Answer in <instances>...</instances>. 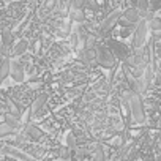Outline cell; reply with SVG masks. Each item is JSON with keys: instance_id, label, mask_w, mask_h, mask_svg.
Masks as SVG:
<instances>
[{"instance_id": "13", "label": "cell", "mask_w": 161, "mask_h": 161, "mask_svg": "<svg viewBox=\"0 0 161 161\" xmlns=\"http://www.w3.org/2000/svg\"><path fill=\"white\" fill-rule=\"evenodd\" d=\"M25 136L32 141H41L43 139V131L36 128L35 125H25Z\"/></svg>"}, {"instance_id": "10", "label": "cell", "mask_w": 161, "mask_h": 161, "mask_svg": "<svg viewBox=\"0 0 161 161\" xmlns=\"http://www.w3.org/2000/svg\"><path fill=\"white\" fill-rule=\"evenodd\" d=\"M8 14H10L14 21H19L21 18H24V14H25L24 3H22V2H13V3L8 7Z\"/></svg>"}, {"instance_id": "2", "label": "cell", "mask_w": 161, "mask_h": 161, "mask_svg": "<svg viewBox=\"0 0 161 161\" xmlns=\"http://www.w3.org/2000/svg\"><path fill=\"white\" fill-rule=\"evenodd\" d=\"M97 63L106 69H112L117 65V57L108 46H97Z\"/></svg>"}, {"instance_id": "23", "label": "cell", "mask_w": 161, "mask_h": 161, "mask_svg": "<svg viewBox=\"0 0 161 161\" xmlns=\"http://www.w3.org/2000/svg\"><path fill=\"white\" fill-rule=\"evenodd\" d=\"M0 55H3V49H2V38H0Z\"/></svg>"}, {"instance_id": "6", "label": "cell", "mask_w": 161, "mask_h": 161, "mask_svg": "<svg viewBox=\"0 0 161 161\" xmlns=\"http://www.w3.org/2000/svg\"><path fill=\"white\" fill-rule=\"evenodd\" d=\"M122 19V11H111L100 24V30L101 32H111Z\"/></svg>"}, {"instance_id": "11", "label": "cell", "mask_w": 161, "mask_h": 161, "mask_svg": "<svg viewBox=\"0 0 161 161\" xmlns=\"http://www.w3.org/2000/svg\"><path fill=\"white\" fill-rule=\"evenodd\" d=\"M10 69H11V60L10 57H3L0 58V86L7 79V76H10Z\"/></svg>"}, {"instance_id": "5", "label": "cell", "mask_w": 161, "mask_h": 161, "mask_svg": "<svg viewBox=\"0 0 161 161\" xmlns=\"http://www.w3.org/2000/svg\"><path fill=\"white\" fill-rule=\"evenodd\" d=\"M108 47L112 51V54H114V55L117 57V60H120V62H126L128 57L131 55L128 46H126L125 43H122V41L109 40V41H108Z\"/></svg>"}, {"instance_id": "21", "label": "cell", "mask_w": 161, "mask_h": 161, "mask_svg": "<svg viewBox=\"0 0 161 161\" xmlns=\"http://www.w3.org/2000/svg\"><path fill=\"white\" fill-rule=\"evenodd\" d=\"M156 82L161 84V63H159L158 68H156Z\"/></svg>"}, {"instance_id": "12", "label": "cell", "mask_w": 161, "mask_h": 161, "mask_svg": "<svg viewBox=\"0 0 161 161\" xmlns=\"http://www.w3.org/2000/svg\"><path fill=\"white\" fill-rule=\"evenodd\" d=\"M29 49V41L27 40H19L14 46H13V51H11V55L13 57H22Z\"/></svg>"}, {"instance_id": "14", "label": "cell", "mask_w": 161, "mask_h": 161, "mask_svg": "<svg viewBox=\"0 0 161 161\" xmlns=\"http://www.w3.org/2000/svg\"><path fill=\"white\" fill-rule=\"evenodd\" d=\"M69 18H71V21H74L77 24H82V22L87 21V14H86L84 10H73L71 14H69Z\"/></svg>"}, {"instance_id": "24", "label": "cell", "mask_w": 161, "mask_h": 161, "mask_svg": "<svg viewBox=\"0 0 161 161\" xmlns=\"http://www.w3.org/2000/svg\"><path fill=\"white\" fill-rule=\"evenodd\" d=\"M137 2H139V0H131V7H136Z\"/></svg>"}, {"instance_id": "1", "label": "cell", "mask_w": 161, "mask_h": 161, "mask_svg": "<svg viewBox=\"0 0 161 161\" xmlns=\"http://www.w3.org/2000/svg\"><path fill=\"white\" fill-rule=\"evenodd\" d=\"M126 97H128V101H130V112H131L133 119L137 123H144L145 122V109H144V101H142L141 95L131 89Z\"/></svg>"}, {"instance_id": "4", "label": "cell", "mask_w": 161, "mask_h": 161, "mask_svg": "<svg viewBox=\"0 0 161 161\" xmlns=\"http://www.w3.org/2000/svg\"><path fill=\"white\" fill-rule=\"evenodd\" d=\"M141 19H142V16H141V13L137 11V8L130 7V8H126V10L122 13L120 25H123V27H126V29H131V27H134Z\"/></svg>"}, {"instance_id": "22", "label": "cell", "mask_w": 161, "mask_h": 161, "mask_svg": "<svg viewBox=\"0 0 161 161\" xmlns=\"http://www.w3.org/2000/svg\"><path fill=\"white\" fill-rule=\"evenodd\" d=\"M71 44H73V46L77 44V35H73V38H71Z\"/></svg>"}, {"instance_id": "17", "label": "cell", "mask_w": 161, "mask_h": 161, "mask_svg": "<svg viewBox=\"0 0 161 161\" xmlns=\"http://www.w3.org/2000/svg\"><path fill=\"white\" fill-rule=\"evenodd\" d=\"M14 131V128H11L8 123H2L0 125V137H5V136H10L11 133Z\"/></svg>"}, {"instance_id": "16", "label": "cell", "mask_w": 161, "mask_h": 161, "mask_svg": "<svg viewBox=\"0 0 161 161\" xmlns=\"http://www.w3.org/2000/svg\"><path fill=\"white\" fill-rule=\"evenodd\" d=\"M5 123H8L11 128H19L21 126V123H19V117L18 115H14V114H10V112H7L5 114Z\"/></svg>"}, {"instance_id": "7", "label": "cell", "mask_w": 161, "mask_h": 161, "mask_svg": "<svg viewBox=\"0 0 161 161\" xmlns=\"http://www.w3.org/2000/svg\"><path fill=\"white\" fill-rule=\"evenodd\" d=\"M2 38V49H3V57H10L11 55V51H13V41H14V35L11 33V29H7L2 32L0 35Z\"/></svg>"}, {"instance_id": "15", "label": "cell", "mask_w": 161, "mask_h": 161, "mask_svg": "<svg viewBox=\"0 0 161 161\" xmlns=\"http://www.w3.org/2000/svg\"><path fill=\"white\" fill-rule=\"evenodd\" d=\"M147 22H148V29H150L152 32H155V33L161 32V18H158V16H152Z\"/></svg>"}, {"instance_id": "8", "label": "cell", "mask_w": 161, "mask_h": 161, "mask_svg": "<svg viewBox=\"0 0 161 161\" xmlns=\"http://www.w3.org/2000/svg\"><path fill=\"white\" fill-rule=\"evenodd\" d=\"M10 76L16 80V82H22V80L25 79V66H24L21 62H14V60H11Z\"/></svg>"}, {"instance_id": "19", "label": "cell", "mask_w": 161, "mask_h": 161, "mask_svg": "<svg viewBox=\"0 0 161 161\" xmlns=\"http://www.w3.org/2000/svg\"><path fill=\"white\" fill-rule=\"evenodd\" d=\"M158 10H161V0H150V11L156 13Z\"/></svg>"}, {"instance_id": "3", "label": "cell", "mask_w": 161, "mask_h": 161, "mask_svg": "<svg viewBox=\"0 0 161 161\" xmlns=\"http://www.w3.org/2000/svg\"><path fill=\"white\" fill-rule=\"evenodd\" d=\"M147 30H148V22L145 19H141L136 27H134V33H133V49H142V46L147 41Z\"/></svg>"}, {"instance_id": "25", "label": "cell", "mask_w": 161, "mask_h": 161, "mask_svg": "<svg viewBox=\"0 0 161 161\" xmlns=\"http://www.w3.org/2000/svg\"><path fill=\"white\" fill-rule=\"evenodd\" d=\"M159 41H161V36H159Z\"/></svg>"}, {"instance_id": "9", "label": "cell", "mask_w": 161, "mask_h": 161, "mask_svg": "<svg viewBox=\"0 0 161 161\" xmlns=\"http://www.w3.org/2000/svg\"><path fill=\"white\" fill-rule=\"evenodd\" d=\"M46 101H47V93H40V95H36V97L33 98V101H32L30 112H32L33 115H40L41 111H43V108L46 106Z\"/></svg>"}, {"instance_id": "20", "label": "cell", "mask_w": 161, "mask_h": 161, "mask_svg": "<svg viewBox=\"0 0 161 161\" xmlns=\"http://www.w3.org/2000/svg\"><path fill=\"white\" fill-rule=\"evenodd\" d=\"M86 10H95V11H98V2H97V0H87V8Z\"/></svg>"}, {"instance_id": "18", "label": "cell", "mask_w": 161, "mask_h": 161, "mask_svg": "<svg viewBox=\"0 0 161 161\" xmlns=\"http://www.w3.org/2000/svg\"><path fill=\"white\" fill-rule=\"evenodd\" d=\"M73 10H86L87 8V0H71Z\"/></svg>"}]
</instances>
